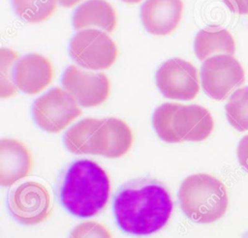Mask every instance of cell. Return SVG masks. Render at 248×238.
<instances>
[{
    "label": "cell",
    "instance_id": "cell-1",
    "mask_svg": "<svg viewBox=\"0 0 248 238\" xmlns=\"http://www.w3.org/2000/svg\"><path fill=\"white\" fill-rule=\"evenodd\" d=\"M173 211L168 189L154 179H137L123 185L113 201L119 227L133 235H149L162 229Z\"/></svg>",
    "mask_w": 248,
    "mask_h": 238
},
{
    "label": "cell",
    "instance_id": "cell-2",
    "mask_svg": "<svg viewBox=\"0 0 248 238\" xmlns=\"http://www.w3.org/2000/svg\"><path fill=\"white\" fill-rule=\"evenodd\" d=\"M110 180L107 171L96 162L78 160L67 169L60 189V200L73 215L90 218L107 205Z\"/></svg>",
    "mask_w": 248,
    "mask_h": 238
},
{
    "label": "cell",
    "instance_id": "cell-3",
    "mask_svg": "<svg viewBox=\"0 0 248 238\" xmlns=\"http://www.w3.org/2000/svg\"><path fill=\"white\" fill-rule=\"evenodd\" d=\"M152 122L158 136L168 143L202 141L214 128L210 112L198 104H163L155 109Z\"/></svg>",
    "mask_w": 248,
    "mask_h": 238
},
{
    "label": "cell",
    "instance_id": "cell-4",
    "mask_svg": "<svg viewBox=\"0 0 248 238\" xmlns=\"http://www.w3.org/2000/svg\"><path fill=\"white\" fill-rule=\"evenodd\" d=\"M178 199L182 212L198 223H211L227 212L229 197L225 185L216 177L197 173L180 185Z\"/></svg>",
    "mask_w": 248,
    "mask_h": 238
},
{
    "label": "cell",
    "instance_id": "cell-5",
    "mask_svg": "<svg viewBox=\"0 0 248 238\" xmlns=\"http://www.w3.org/2000/svg\"><path fill=\"white\" fill-rule=\"evenodd\" d=\"M37 125L46 132L59 133L81 114L76 99L59 87L38 98L32 107Z\"/></svg>",
    "mask_w": 248,
    "mask_h": 238
},
{
    "label": "cell",
    "instance_id": "cell-6",
    "mask_svg": "<svg viewBox=\"0 0 248 238\" xmlns=\"http://www.w3.org/2000/svg\"><path fill=\"white\" fill-rule=\"evenodd\" d=\"M70 55L79 66L90 70L110 67L117 57V47L110 37L101 30L84 29L70 43Z\"/></svg>",
    "mask_w": 248,
    "mask_h": 238
},
{
    "label": "cell",
    "instance_id": "cell-7",
    "mask_svg": "<svg viewBox=\"0 0 248 238\" xmlns=\"http://www.w3.org/2000/svg\"><path fill=\"white\" fill-rule=\"evenodd\" d=\"M8 206L14 219L25 225L42 223L52 209L48 190L35 181L24 182L14 189L10 193Z\"/></svg>",
    "mask_w": 248,
    "mask_h": 238
},
{
    "label": "cell",
    "instance_id": "cell-8",
    "mask_svg": "<svg viewBox=\"0 0 248 238\" xmlns=\"http://www.w3.org/2000/svg\"><path fill=\"white\" fill-rule=\"evenodd\" d=\"M202 86L212 99L225 100L243 84L244 71L240 63L230 54H218L204 60L201 69Z\"/></svg>",
    "mask_w": 248,
    "mask_h": 238
},
{
    "label": "cell",
    "instance_id": "cell-9",
    "mask_svg": "<svg viewBox=\"0 0 248 238\" xmlns=\"http://www.w3.org/2000/svg\"><path fill=\"white\" fill-rule=\"evenodd\" d=\"M156 84L164 97L173 100H192L200 90L197 69L180 58L170 59L159 68Z\"/></svg>",
    "mask_w": 248,
    "mask_h": 238
},
{
    "label": "cell",
    "instance_id": "cell-10",
    "mask_svg": "<svg viewBox=\"0 0 248 238\" xmlns=\"http://www.w3.org/2000/svg\"><path fill=\"white\" fill-rule=\"evenodd\" d=\"M63 87L84 107L103 104L109 95L110 84L105 74L84 72L76 66H70L62 76Z\"/></svg>",
    "mask_w": 248,
    "mask_h": 238
},
{
    "label": "cell",
    "instance_id": "cell-11",
    "mask_svg": "<svg viewBox=\"0 0 248 238\" xmlns=\"http://www.w3.org/2000/svg\"><path fill=\"white\" fill-rule=\"evenodd\" d=\"M133 140V133L124 121L114 117L102 119L94 135V155L120 158L131 149Z\"/></svg>",
    "mask_w": 248,
    "mask_h": 238
},
{
    "label": "cell",
    "instance_id": "cell-12",
    "mask_svg": "<svg viewBox=\"0 0 248 238\" xmlns=\"http://www.w3.org/2000/svg\"><path fill=\"white\" fill-rule=\"evenodd\" d=\"M33 160L29 149L22 142L13 138L0 141V184L10 187L32 171Z\"/></svg>",
    "mask_w": 248,
    "mask_h": 238
},
{
    "label": "cell",
    "instance_id": "cell-13",
    "mask_svg": "<svg viewBox=\"0 0 248 238\" xmlns=\"http://www.w3.org/2000/svg\"><path fill=\"white\" fill-rule=\"evenodd\" d=\"M182 10V0H146L141 6L140 18L147 32L165 36L177 27Z\"/></svg>",
    "mask_w": 248,
    "mask_h": 238
},
{
    "label": "cell",
    "instance_id": "cell-14",
    "mask_svg": "<svg viewBox=\"0 0 248 238\" xmlns=\"http://www.w3.org/2000/svg\"><path fill=\"white\" fill-rule=\"evenodd\" d=\"M52 80V67L44 56L31 53L20 58L14 71V81L26 94H37Z\"/></svg>",
    "mask_w": 248,
    "mask_h": 238
},
{
    "label": "cell",
    "instance_id": "cell-15",
    "mask_svg": "<svg viewBox=\"0 0 248 238\" xmlns=\"http://www.w3.org/2000/svg\"><path fill=\"white\" fill-rule=\"evenodd\" d=\"M73 24L77 30L95 26L111 33L116 25V15L107 1L89 0L76 10Z\"/></svg>",
    "mask_w": 248,
    "mask_h": 238
},
{
    "label": "cell",
    "instance_id": "cell-16",
    "mask_svg": "<svg viewBox=\"0 0 248 238\" xmlns=\"http://www.w3.org/2000/svg\"><path fill=\"white\" fill-rule=\"evenodd\" d=\"M195 52L200 60H205L216 53L233 55L235 52L234 40L228 30L209 26L197 34Z\"/></svg>",
    "mask_w": 248,
    "mask_h": 238
},
{
    "label": "cell",
    "instance_id": "cell-17",
    "mask_svg": "<svg viewBox=\"0 0 248 238\" xmlns=\"http://www.w3.org/2000/svg\"><path fill=\"white\" fill-rule=\"evenodd\" d=\"M101 123L100 119L86 118L71 127L64 136L67 149L78 155H94V135Z\"/></svg>",
    "mask_w": 248,
    "mask_h": 238
},
{
    "label": "cell",
    "instance_id": "cell-18",
    "mask_svg": "<svg viewBox=\"0 0 248 238\" xmlns=\"http://www.w3.org/2000/svg\"><path fill=\"white\" fill-rule=\"evenodd\" d=\"M57 0H13L16 15L28 22H41L56 11Z\"/></svg>",
    "mask_w": 248,
    "mask_h": 238
},
{
    "label": "cell",
    "instance_id": "cell-19",
    "mask_svg": "<svg viewBox=\"0 0 248 238\" xmlns=\"http://www.w3.org/2000/svg\"><path fill=\"white\" fill-rule=\"evenodd\" d=\"M229 123L237 131L248 130V86L235 90L226 104Z\"/></svg>",
    "mask_w": 248,
    "mask_h": 238
},
{
    "label": "cell",
    "instance_id": "cell-20",
    "mask_svg": "<svg viewBox=\"0 0 248 238\" xmlns=\"http://www.w3.org/2000/svg\"><path fill=\"white\" fill-rule=\"evenodd\" d=\"M17 54L9 48H2L0 53V96L8 98L13 96L16 91V86L14 81L13 67Z\"/></svg>",
    "mask_w": 248,
    "mask_h": 238
},
{
    "label": "cell",
    "instance_id": "cell-21",
    "mask_svg": "<svg viewBox=\"0 0 248 238\" xmlns=\"http://www.w3.org/2000/svg\"><path fill=\"white\" fill-rule=\"evenodd\" d=\"M69 238H112V235L104 224L88 221L78 224Z\"/></svg>",
    "mask_w": 248,
    "mask_h": 238
},
{
    "label": "cell",
    "instance_id": "cell-22",
    "mask_svg": "<svg viewBox=\"0 0 248 238\" xmlns=\"http://www.w3.org/2000/svg\"><path fill=\"white\" fill-rule=\"evenodd\" d=\"M237 158L240 165L248 172V134L243 136L237 147Z\"/></svg>",
    "mask_w": 248,
    "mask_h": 238
},
{
    "label": "cell",
    "instance_id": "cell-23",
    "mask_svg": "<svg viewBox=\"0 0 248 238\" xmlns=\"http://www.w3.org/2000/svg\"><path fill=\"white\" fill-rule=\"evenodd\" d=\"M228 8L238 15H248V7L245 0H223Z\"/></svg>",
    "mask_w": 248,
    "mask_h": 238
},
{
    "label": "cell",
    "instance_id": "cell-24",
    "mask_svg": "<svg viewBox=\"0 0 248 238\" xmlns=\"http://www.w3.org/2000/svg\"><path fill=\"white\" fill-rule=\"evenodd\" d=\"M58 4L63 6V7H73L74 5L78 4L81 0H57Z\"/></svg>",
    "mask_w": 248,
    "mask_h": 238
},
{
    "label": "cell",
    "instance_id": "cell-25",
    "mask_svg": "<svg viewBox=\"0 0 248 238\" xmlns=\"http://www.w3.org/2000/svg\"><path fill=\"white\" fill-rule=\"evenodd\" d=\"M122 1H124V2H126V3L134 4V3H139V2H140V1H141V0H122Z\"/></svg>",
    "mask_w": 248,
    "mask_h": 238
},
{
    "label": "cell",
    "instance_id": "cell-26",
    "mask_svg": "<svg viewBox=\"0 0 248 238\" xmlns=\"http://www.w3.org/2000/svg\"><path fill=\"white\" fill-rule=\"evenodd\" d=\"M243 238H248V230H247V232L245 233V235H244V237Z\"/></svg>",
    "mask_w": 248,
    "mask_h": 238
},
{
    "label": "cell",
    "instance_id": "cell-27",
    "mask_svg": "<svg viewBox=\"0 0 248 238\" xmlns=\"http://www.w3.org/2000/svg\"><path fill=\"white\" fill-rule=\"evenodd\" d=\"M245 2H246V5H247V7H248V0H245Z\"/></svg>",
    "mask_w": 248,
    "mask_h": 238
}]
</instances>
